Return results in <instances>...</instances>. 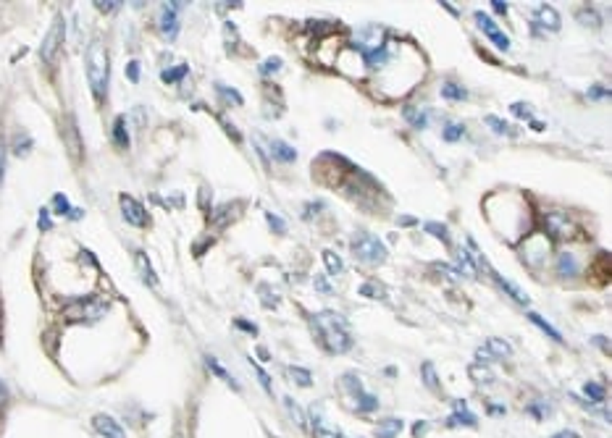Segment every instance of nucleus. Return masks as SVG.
I'll return each instance as SVG.
<instances>
[{"instance_id":"nucleus-1","label":"nucleus","mask_w":612,"mask_h":438,"mask_svg":"<svg viewBox=\"0 0 612 438\" xmlns=\"http://www.w3.org/2000/svg\"><path fill=\"white\" fill-rule=\"evenodd\" d=\"M313 328L318 338H321V347L331 354H342L352 347V336H350V328L342 315L324 310V312H315L313 315Z\"/></svg>"},{"instance_id":"nucleus-2","label":"nucleus","mask_w":612,"mask_h":438,"mask_svg":"<svg viewBox=\"0 0 612 438\" xmlns=\"http://www.w3.org/2000/svg\"><path fill=\"white\" fill-rule=\"evenodd\" d=\"M87 79H90V87L95 92L98 100L105 97V89H108V53H105V45L100 40H92L90 47H87Z\"/></svg>"},{"instance_id":"nucleus-3","label":"nucleus","mask_w":612,"mask_h":438,"mask_svg":"<svg viewBox=\"0 0 612 438\" xmlns=\"http://www.w3.org/2000/svg\"><path fill=\"white\" fill-rule=\"evenodd\" d=\"M352 252H355L358 260H363V263L368 265L384 263L389 255L387 244L376 234H371V231H358V234L352 236Z\"/></svg>"},{"instance_id":"nucleus-4","label":"nucleus","mask_w":612,"mask_h":438,"mask_svg":"<svg viewBox=\"0 0 612 438\" xmlns=\"http://www.w3.org/2000/svg\"><path fill=\"white\" fill-rule=\"evenodd\" d=\"M560 27H563V19L554 11V5L549 3L536 5V11H534V32L536 34H552V32H560Z\"/></svg>"},{"instance_id":"nucleus-5","label":"nucleus","mask_w":612,"mask_h":438,"mask_svg":"<svg viewBox=\"0 0 612 438\" xmlns=\"http://www.w3.org/2000/svg\"><path fill=\"white\" fill-rule=\"evenodd\" d=\"M63 32H66V27H63V19H56V24L50 27V32L45 34L43 45H40V58L45 60V63H53L56 56H58L60 45H63Z\"/></svg>"},{"instance_id":"nucleus-6","label":"nucleus","mask_w":612,"mask_h":438,"mask_svg":"<svg viewBox=\"0 0 612 438\" xmlns=\"http://www.w3.org/2000/svg\"><path fill=\"white\" fill-rule=\"evenodd\" d=\"M177 11H181V3H163L161 5V19H158V27H161V34L166 40H177L179 34V16Z\"/></svg>"},{"instance_id":"nucleus-7","label":"nucleus","mask_w":612,"mask_h":438,"mask_svg":"<svg viewBox=\"0 0 612 438\" xmlns=\"http://www.w3.org/2000/svg\"><path fill=\"white\" fill-rule=\"evenodd\" d=\"M121 216L126 218V223H132L137 229H145L150 223L148 210L137 203L135 197H126V194H121Z\"/></svg>"},{"instance_id":"nucleus-8","label":"nucleus","mask_w":612,"mask_h":438,"mask_svg":"<svg viewBox=\"0 0 612 438\" xmlns=\"http://www.w3.org/2000/svg\"><path fill=\"white\" fill-rule=\"evenodd\" d=\"M476 24H478V30H481L484 34H486V37H489V40H492L494 47H499V50H510V37L502 30H499L497 24H494L492 16L476 14Z\"/></svg>"},{"instance_id":"nucleus-9","label":"nucleus","mask_w":612,"mask_h":438,"mask_svg":"<svg viewBox=\"0 0 612 438\" xmlns=\"http://www.w3.org/2000/svg\"><path fill=\"white\" fill-rule=\"evenodd\" d=\"M105 312L103 302H95V299H87V302H74L69 305V318L71 321H95Z\"/></svg>"},{"instance_id":"nucleus-10","label":"nucleus","mask_w":612,"mask_h":438,"mask_svg":"<svg viewBox=\"0 0 612 438\" xmlns=\"http://www.w3.org/2000/svg\"><path fill=\"white\" fill-rule=\"evenodd\" d=\"M60 134H63V145H66V150H69V155H71L74 161H79V155H82V147H79V145H82V139H79V132H76L74 118H71V116L63 118Z\"/></svg>"},{"instance_id":"nucleus-11","label":"nucleus","mask_w":612,"mask_h":438,"mask_svg":"<svg viewBox=\"0 0 612 438\" xmlns=\"http://www.w3.org/2000/svg\"><path fill=\"white\" fill-rule=\"evenodd\" d=\"M510 351H512V347L505 338H489L476 354L478 360H505V357H510Z\"/></svg>"},{"instance_id":"nucleus-12","label":"nucleus","mask_w":612,"mask_h":438,"mask_svg":"<svg viewBox=\"0 0 612 438\" xmlns=\"http://www.w3.org/2000/svg\"><path fill=\"white\" fill-rule=\"evenodd\" d=\"M92 425H95V430L103 438H126L124 428H121L111 415H95V417H92Z\"/></svg>"},{"instance_id":"nucleus-13","label":"nucleus","mask_w":612,"mask_h":438,"mask_svg":"<svg viewBox=\"0 0 612 438\" xmlns=\"http://www.w3.org/2000/svg\"><path fill=\"white\" fill-rule=\"evenodd\" d=\"M544 226H547V234L552 236V239H563V236L573 234V223H570L565 216H560V213H549V216L544 218Z\"/></svg>"},{"instance_id":"nucleus-14","label":"nucleus","mask_w":612,"mask_h":438,"mask_svg":"<svg viewBox=\"0 0 612 438\" xmlns=\"http://www.w3.org/2000/svg\"><path fill=\"white\" fill-rule=\"evenodd\" d=\"M492 278H494V281H497V286H499V289H502V292L508 294V297H512V299H515V302H518V305H523V307H528V305H531V299H528V294H525V292H521V289H518V286H515V284H512V281H508V278H502V276H499V273H494V270H492Z\"/></svg>"},{"instance_id":"nucleus-15","label":"nucleus","mask_w":612,"mask_h":438,"mask_svg":"<svg viewBox=\"0 0 612 438\" xmlns=\"http://www.w3.org/2000/svg\"><path fill=\"white\" fill-rule=\"evenodd\" d=\"M135 263H137V270H139V276L145 284H150L152 289H158V276H155V270H152V265H150L148 255L145 252H137L135 255Z\"/></svg>"},{"instance_id":"nucleus-16","label":"nucleus","mask_w":612,"mask_h":438,"mask_svg":"<svg viewBox=\"0 0 612 438\" xmlns=\"http://www.w3.org/2000/svg\"><path fill=\"white\" fill-rule=\"evenodd\" d=\"M400 430H403V420L400 417H387L376 428V438H397Z\"/></svg>"},{"instance_id":"nucleus-17","label":"nucleus","mask_w":612,"mask_h":438,"mask_svg":"<svg viewBox=\"0 0 612 438\" xmlns=\"http://www.w3.org/2000/svg\"><path fill=\"white\" fill-rule=\"evenodd\" d=\"M449 425H476V415L468 412L465 402H455V412L449 415Z\"/></svg>"},{"instance_id":"nucleus-18","label":"nucleus","mask_w":612,"mask_h":438,"mask_svg":"<svg viewBox=\"0 0 612 438\" xmlns=\"http://www.w3.org/2000/svg\"><path fill=\"white\" fill-rule=\"evenodd\" d=\"M271 155H273L276 161H282V163H292L295 158H297V150H295V147H289L286 142L273 139V142H271Z\"/></svg>"},{"instance_id":"nucleus-19","label":"nucleus","mask_w":612,"mask_h":438,"mask_svg":"<svg viewBox=\"0 0 612 438\" xmlns=\"http://www.w3.org/2000/svg\"><path fill=\"white\" fill-rule=\"evenodd\" d=\"M455 260H457V273H460V276L476 278V265H473L471 255H468L465 249H457V252H455Z\"/></svg>"},{"instance_id":"nucleus-20","label":"nucleus","mask_w":612,"mask_h":438,"mask_svg":"<svg viewBox=\"0 0 612 438\" xmlns=\"http://www.w3.org/2000/svg\"><path fill=\"white\" fill-rule=\"evenodd\" d=\"M557 270H560V276H576V273H578V260H576V255L563 252V255L557 257Z\"/></svg>"},{"instance_id":"nucleus-21","label":"nucleus","mask_w":612,"mask_h":438,"mask_svg":"<svg viewBox=\"0 0 612 438\" xmlns=\"http://www.w3.org/2000/svg\"><path fill=\"white\" fill-rule=\"evenodd\" d=\"M442 97L452 102H463L465 97H468V89L455 84V82H444V84H442Z\"/></svg>"},{"instance_id":"nucleus-22","label":"nucleus","mask_w":612,"mask_h":438,"mask_svg":"<svg viewBox=\"0 0 612 438\" xmlns=\"http://www.w3.org/2000/svg\"><path fill=\"white\" fill-rule=\"evenodd\" d=\"M403 116L407 118V124L416 126V129H426V126H429V124H426V113L418 111V108H413V105H405Z\"/></svg>"},{"instance_id":"nucleus-23","label":"nucleus","mask_w":612,"mask_h":438,"mask_svg":"<svg viewBox=\"0 0 612 438\" xmlns=\"http://www.w3.org/2000/svg\"><path fill=\"white\" fill-rule=\"evenodd\" d=\"M358 292L363 294V297H368V299H387V289H384V284H376V281H365Z\"/></svg>"},{"instance_id":"nucleus-24","label":"nucleus","mask_w":612,"mask_h":438,"mask_svg":"<svg viewBox=\"0 0 612 438\" xmlns=\"http://www.w3.org/2000/svg\"><path fill=\"white\" fill-rule=\"evenodd\" d=\"M324 263H326V270H329L331 276H339L344 270V260L339 255H334L331 249H324Z\"/></svg>"},{"instance_id":"nucleus-25","label":"nucleus","mask_w":612,"mask_h":438,"mask_svg":"<svg viewBox=\"0 0 612 438\" xmlns=\"http://www.w3.org/2000/svg\"><path fill=\"white\" fill-rule=\"evenodd\" d=\"M53 205H56V213H58V216H71V218H79V216H82V210H71L69 197H63V194H56V197H53Z\"/></svg>"},{"instance_id":"nucleus-26","label":"nucleus","mask_w":612,"mask_h":438,"mask_svg":"<svg viewBox=\"0 0 612 438\" xmlns=\"http://www.w3.org/2000/svg\"><path fill=\"white\" fill-rule=\"evenodd\" d=\"M113 139H116V145L119 147L129 145V132H126V118L124 116H119L116 118V124H113Z\"/></svg>"},{"instance_id":"nucleus-27","label":"nucleus","mask_w":612,"mask_h":438,"mask_svg":"<svg viewBox=\"0 0 612 438\" xmlns=\"http://www.w3.org/2000/svg\"><path fill=\"white\" fill-rule=\"evenodd\" d=\"M205 362H208V367L210 370H213V373H216V376H218V378L224 380V383H229V386H231V389H237L239 391V383L234 378H231V376H229V373H226L224 367L218 365V360H216V357H208V360H205Z\"/></svg>"},{"instance_id":"nucleus-28","label":"nucleus","mask_w":612,"mask_h":438,"mask_svg":"<svg viewBox=\"0 0 612 438\" xmlns=\"http://www.w3.org/2000/svg\"><path fill=\"white\" fill-rule=\"evenodd\" d=\"M528 318H531V323H536L539 328H541V331H544V334H547L549 338H554V341H563V334H557V328H554V325H549V323L544 321V318H539L536 312H528Z\"/></svg>"},{"instance_id":"nucleus-29","label":"nucleus","mask_w":612,"mask_h":438,"mask_svg":"<svg viewBox=\"0 0 612 438\" xmlns=\"http://www.w3.org/2000/svg\"><path fill=\"white\" fill-rule=\"evenodd\" d=\"M486 124H489V129L497 134H505V137H515V129H510L508 124L502 121V118L497 116H486Z\"/></svg>"},{"instance_id":"nucleus-30","label":"nucleus","mask_w":612,"mask_h":438,"mask_svg":"<svg viewBox=\"0 0 612 438\" xmlns=\"http://www.w3.org/2000/svg\"><path fill=\"white\" fill-rule=\"evenodd\" d=\"M426 231H429L431 236H436V239H442L444 244H449V231H447V226H444V223L429 220V223H426Z\"/></svg>"},{"instance_id":"nucleus-31","label":"nucleus","mask_w":612,"mask_h":438,"mask_svg":"<svg viewBox=\"0 0 612 438\" xmlns=\"http://www.w3.org/2000/svg\"><path fill=\"white\" fill-rule=\"evenodd\" d=\"M378 407V399L374 394H358V412H374Z\"/></svg>"},{"instance_id":"nucleus-32","label":"nucleus","mask_w":612,"mask_h":438,"mask_svg":"<svg viewBox=\"0 0 612 438\" xmlns=\"http://www.w3.org/2000/svg\"><path fill=\"white\" fill-rule=\"evenodd\" d=\"M463 134H465L463 124H447L444 132H442V137H444L447 142H457V139H463Z\"/></svg>"},{"instance_id":"nucleus-33","label":"nucleus","mask_w":612,"mask_h":438,"mask_svg":"<svg viewBox=\"0 0 612 438\" xmlns=\"http://www.w3.org/2000/svg\"><path fill=\"white\" fill-rule=\"evenodd\" d=\"M423 383H426L431 391H439V380H436V370H433L431 362H423Z\"/></svg>"},{"instance_id":"nucleus-34","label":"nucleus","mask_w":612,"mask_h":438,"mask_svg":"<svg viewBox=\"0 0 612 438\" xmlns=\"http://www.w3.org/2000/svg\"><path fill=\"white\" fill-rule=\"evenodd\" d=\"M190 73V66H177V69H171V71H163V82L166 84H174V82H179Z\"/></svg>"},{"instance_id":"nucleus-35","label":"nucleus","mask_w":612,"mask_h":438,"mask_svg":"<svg viewBox=\"0 0 612 438\" xmlns=\"http://www.w3.org/2000/svg\"><path fill=\"white\" fill-rule=\"evenodd\" d=\"M289 376L297 380L299 386H313V378H310V373L305 367H289Z\"/></svg>"},{"instance_id":"nucleus-36","label":"nucleus","mask_w":612,"mask_h":438,"mask_svg":"<svg viewBox=\"0 0 612 438\" xmlns=\"http://www.w3.org/2000/svg\"><path fill=\"white\" fill-rule=\"evenodd\" d=\"M583 394L589 396L591 402H604V389H602L599 383H586V386H583Z\"/></svg>"},{"instance_id":"nucleus-37","label":"nucleus","mask_w":612,"mask_h":438,"mask_svg":"<svg viewBox=\"0 0 612 438\" xmlns=\"http://www.w3.org/2000/svg\"><path fill=\"white\" fill-rule=\"evenodd\" d=\"M218 95H221L229 105H242V95H239L237 89H229L224 87V84H218Z\"/></svg>"},{"instance_id":"nucleus-38","label":"nucleus","mask_w":612,"mask_h":438,"mask_svg":"<svg viewBox=\"0 0 612 438\" xmlns=\"http://www.w3.org/2000/svg\"><path fill=\"white\" fill-rule=\"evenodd\" d=\"M344 386H347L355 396L363 394V380H360L355 373H347V376H344Z\"/></svg>"},{"instance_id":"nucleus-39","label":"nucleus","mask_w":612,"mask_h":438,"mask_svg":"<svg viewBox=\"0 0 612 438\" xmlns=\"http://www.w3.org/2000/svg\"><path fill=\"white\" fill-rule=\"evenodd\" d=\"M578 19H581V24H591V27H599V24H602V19L594 14V8H581V11H578Z\"/></svg>"},{"instance_id":"nucleus-40","label":"nucleus","mask_w":612,"mask_h":438,"mask_svg":"<svg viewBox=\"0 0 612 438\" xmlns=\"http://www.w3.org/2000/svg\"><path fill=\"white\" fill-rule=\"evenodd\" d=\"M284 407L289 409V415H292V420H295V423L305 425V415H302V409H299L297 404L292 402V399H284Z\"/></svg>"},{"instance_id":"nucleus-41","label":"nucleus","mask_w":612,"mask_h":438,"mask_svg":"<svg viewBox=\"0 0 612 438\" xmlns=\"http://www.w3.org/2000/svg\"><path fill=\"white\" fill-rule=\"evenodd\" d=\"M250 365H253V370H255V376H258V380H260V386H263V389H266V391H273V389H271V380H269V376H266V370H263V367L258 365V362H255L253 357H250Z\"/></svg>"},{"instance_id":"nucleus-42","label":"nucleus","mask_w":612,"mask_h":438,"mask_svg":"<svg viewBox=\"0 0 612 438\" xmlns=\"http://www.w3.org/2000/svg\"><path fill=\"white\" fill-rule=\"evenodd\" d=\"M471 376H473V380H478V383H481V380H484V383H489V380H492V370H489V367L473 365V367H471Z\"/></svg>"},{"instance_id":"nucleus-43","label":"nucleus","mask_w":612,"mask_h":438,"mask_svg":"<svg viewBox=\"0 0 612 438\" xmlns=\"http://www.w3.org/2000/svg\"><path fill=\"white\" fill-rule=\"evenodd\" d=\"M512 113L518 118H531L534 108H531V105H523V102H512Z\"/></svg>"},{"instance_id":"nucleus-44","label":"nucleus","mask_w":612,"mask_h":438,"mask_svg":"<svg viewBox=\"0 0 612 438\" xmlns=\"http://www.w3.org/2000/svg\"><path fill=\"white\" fill-rule=\"evenodd\" d=\"M589 97H594V100H607V97H610V89L594 84V87L589 89Z\"/></svg>"},{"instance_id":"nucleus-45","label":"nucleus","mask_w":612,"mask_h":438,"mask_svg":"<svg viewBox=\"0 0 612 438\" xmlns=\"http://www.w3.org/2000/svg\"><path fill=\"white\" fill-rule=\"evenodd\" d=\"M266 218H269V223L273 226V229H276V231H279V234H284V231H286V226H284V220L279 218V216H273V213H266Z\"/></svg>"},{"instance_id":"nucleus-46","label":"nucleus","mask_w":612,"mask_h":438,"mask_svg":"<svg viewBox=\"0 0 612 438\" xmlns=\"http://www.w3.org/2000/svg\"><path fill=\"white\" fill-rule=\"evenodd\" d=\"M126 73H129V79H132V82H139V63H137V60H129Z\"/></svg>"},{"instance_id":"nucleus-47","label":"nucleus","mask_w":612,"mask_h":438,"mask_svg":"<svg viewBox=\"0 0 612 438\" xmlns=\"http://www.w3.org/2000/svg\"><path fill=\"white\" fill-rule=\"evenodd\" d=\"M95 8H98V11H103V14H113V11H119V8H121V3H98Z\"/></svg>"},{"instance_id":"nucleus-48","label":"nucleus","mask_w":612,"mask_h":438,"mask_svg":"<svg viewBox=\"0 0 612 438\" xmlns=\"http://www.w3.org/2000/svg\"><path fill=\"white\" fill-rule=\"evenodd\" d=\"M279 69H282V60L279 58H269V63H263V73L279 71Z\"/></svg>"},{"instance_id":"nucleus-49","label":"nucleus","mask_w":612,"mask_h":438,"mask_svg":"<svg viewBox=\"0 0 612 438\" xmlns=\"http://www.w3.org/2000/svg\"><path fill=\"white\" fill-rule=\"evenodd\" d=\"M315 286H318V289H321V292H324V294H331L329 281H326V278H324V276H318V278H315Z\"/></svg>"},{"instance_id":"nucleus-50","label":"nucleus","mask_w":612,"mask_h":438,"mask_svg":"<svg viewBox=\"0 0 612 438\" xmlns=\"http://www.w3.org/2000/svg\"><path fill=\"white\" fill-rule=\"evenodd\" d=\"M426 428H429V423H416V425H413V436H416V438L423 436V433H426Z\"/></svg>"},{"instance_id":"nucleus-51","label":"nucleus","mask_w":612,"mask_h":438,"mask_svg":"<svg viewBox=\"0 0 612 438\" xmlns=\"http://www.w3.org/2000/svg\"><path fill=\"white\" fill-rule=\"evenodd\" d=\"M552 438H581L576 430H560V433H554Z\"/></svg>"},{"instance_id":"nucleus-52","label":"nucleus","mask_w":612,"mask_h":438,"mask_svg":"<svg viewBox=\"0 0 612 438\" xmlns=\"http://www.w3.org/2000/svg\"><path fill=\"white\" fill-rule=\"evenodd\" d=\"M40 229H50V216H47V210L40 213Z\"/></svg>"},{"instance_id":"nucleus-53","label":"nucleus","mask_w":612,"mask_h":438,"mask_svg":"<svg viewBox=\"0 0 612 438\" xmlns=\"http://www.w3.org/2000/svg\"><path fill=\"white\" fill-rule=\"evenodd\" d=\"M5 399H8V389H5V383L0 380V407L5 404Z\"/></svg>"},{"instance_id":"nucleus-54","label":"nucleus","mask_w":612,"mask_h":438,"mask_svg":"<svg viewBox=\"0 0 612 438\" xmlns=\"http://www.w3.org/2000/svg\"><path fill=\"white\" fill-rule=\"evenodd\" d=\"M492 8L497 14H508V3H492Z\"/></svg>"},{"instance_id":"nucleus-55","label":"nucleus","mask_w":612,"mask_h":438,"mask_svg":"<svg viewBox=\"0 0 612 438\" xmlns=\"http://www.w3.org/2000/svg\"><path fill=\"white\" fill-rule=\"evenodd\" d=\"M3 165H5V150L0 145V181H3Z\"/></svg>"},{"instance_id":"nucleus-56","label":"nucleus","mask_w":612,"mask_h":438,"mask_svg":"<svg viewBox=\"0 0 612 438\" xmlns=\"http://www.w3.org/2000/svg\"><path fill=\"white\" fill-rule=\"evenodd\" d=\"M239 328H245V331H250V334H255V325H250L247 321H237Z\"/></svg>"},{"instance_id":"nucleus-57","label":"nucleus","mask_w":612,"mask_h":438,"mask_svg":"<svg viewBox=\"0 0 612 438\" xmlns=\"http://www.w3.org/2000/svg\"><path fill=\"white\" fill-rule=\"evenodd\" d=\"M489 412H492V415H505V407H499V404H492V407H489Z\"/></svg>"},{"instance_id":"nucleus-58","label":"nucleus","mask_w":612,"mask_h":438,"mask_svg":"<svg viewBox=\"0 0 612 438\" xmlns=\"http://www.w3.org/2000/svg\"><path fill=\"white\" fill-rule=\"evenodd\" d=\"M531 126H534L536 132H541V129H544V124H541V121H531Z\"/></svg>"},{"instance_id":"nucleus-59","label":"nucleus","mask_w":612,"mask_h":438,"mask_svg":"<svg viewBox=\"0 0 612 438\" xmlns=\"http://www.w3.org/2000/svg\"><path fill=\"white\" fill-rule=\"evenodd\" d=\"M400 223H403V226H413V223H416V218H403Z\"/></svg>"}]
</instances>
